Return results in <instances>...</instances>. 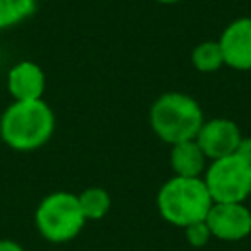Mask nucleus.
I'll return each mask as SVG.
<instances>
[{"mask_svg": "<svg viewBox=\"0 0 251 251\" xmlns=\"http://www.w3.org/2000/svg\"><path fill=\"white\" fill-rule=\"evenodd\" d=\"M55 114L41 100H14L0 116V139L14 151H35L49 143Z\"/></svg>", "mask_w": 251, "mask_h": 251, "instance_id": "obj_1", "label": "nucleus"}, {"mask_svg": "<svg viewBox=\"0 0 251 251\" xmlns=\"http://www.w3.org/2000/svg\"><path fill=\"white\" fill-rule=\"evenodd\" d=\"M214 200L202 176H176L173 175L157 192V210L165 222L176 227H186L204 222Z\"/></svg>", "mask_w": 251, "mask_h": 251, "instance_id": "obj_2", "label": "nucleus"}, {"mask_svg": "<svg viewBox=\"0 0 251 251\" xmlns=\"http://www.w3.org/2000/svg\"><path fill=\"white\" fill-rule=\"evenodd\" d=\"M202 124L204 114L200 104L184 92H165L149 110V126L153 133L169 145L194 139Z\"/></svg>", "mask_w": 251, "mask_h": 251, "instance_id": "obj_3", "label": "nucleus"}, {"mask_svg": "<svg viewBox=\"0 0 251 251\" xmlns=\"http://www.w3.org/2000/svg\"><path fill=\"white\" fill-rule=\"evenodd\" d=\"M86 220L80 212L78 198L73 192L57 190L47 194L35 208V227L45 241L67 243L75 239Z\"/></svg>", "mask_w": 251, "mask_h": 251, "instance_id": "obj_4", "label": "nucleus"}, {"mask_svg": "<svg viewBox=\"0 0 251 251\" xmlns=\"http://www.w3.org/2000/svg\"><path fill=\"white\" fill-rule=\"evenodd\" d=\"M202 178L214 202H245L251 194V163L235 153L210 161Z\"/></svg>", "mask_w": 251, "mask_h": 251, "instance_id": "obj_5", "label": "nucleus"}, {"mask_svg": "<svg viewBox=\"0 0 251 251\" xmlns=\"http://www.w3.org/2000/svg\"><path fill=\"white\" fill-rule=\"evenodd\" d=\"M206 224L212 237L222 241H239L251 233V212L243 202H214Z\"/></svg>", "mask_w": 251, "mask_h": 251, "instance_id": "obj_6", "label": "nucleus"}, {"mask_svg": "<svg viewBox=\"0 0 251 251\" xmlns=\"http://www.w3.org/2000/svg\"><path fill=\"white\" fill-rule=\"evenodd\" d=\"M241 137L243 135L235 122H231L227 118H214L208 122L204 120V124L200 126L194 139L200 145V149L204 151V155L210 161H214V159L233 155Z\"/></svg>", "mask_w": 251, "mask_h": 251, "instance_id": "obj_7", "label": "nucleus"}, {"mask_svg": "<svg viewBox=\"0 0 251 251\" xmlns=\"http://www.w3.org/2000/svg\"><path fill=\"white\" fill-rule=\"evenodd\" d=\"M218 43L227 67L235 71H251V16L227 24Z\"/></svg>", "mask_w": 251, "mask_h": 251, "instance_id": "obj_8", "label": "nucleus"}, {"mask_svg": "<svg viewBox=\"0 0 251 251\" xmlns=\"http://www.w3.org/2000/svg\"><path fill=\"white\" fill-rule=\"evenodd\" d=\"M45 73L33 61L16 63L6 76V86L12 100H41L45 92Z\"/></svg>", "mask_w": 251, "mask_h": 251, "instance_id": "obj_9", "label": "nucleus"}, {"mask_svg": "<svg viewBox=\"0 0 251 251\" xmlns=\"http://www.w3.org/2000/svg\"><path fill=\"white\" fill-rule=\"evenodd\" d=\"M206 161H208V157L204 155V151L200 149L196 139H188V141L171 145L169 163L176 176H190V178L202 176L208 167Z\"/></svg>", "mask_w": 251, "mask_h": 251, "instance_id": "obj_10", "label": "nucleus"}, {"mask_svg": "<svg viewBox=\"0 0 251 251\" xmlns=\"http://www.w3.org/2000/svg\"><path fill=\"white\" fill-rule=\"evenodd\" d=\"M76 198H78V206H80V212L86 222L102 220L110 212V206H112L110 192L102 186H88V188L80 190L76 194Z\"/></svg>", "mask_w": 251, "mask_h": 251, "instance_id": "obj_11", "label": "nucleus"}, {"mask_svg": "<svg viewBox=\"0 0 251 251\" xmlns=\"http://www.w3.org/2000/svg\"><path fill=\"white\" fill-rule=\"evenodd\" d=\"M192 65L200 73H214L224 67V53L218 41H202L192 49Z\"/></svg>", "mask_w": 251, "mask_h": 251, "instance_id": "obj_12", "label": "nucleus"}, {"mask_svg": "<svg viewBox=\"0 0 251 251\" xmlns=\"http://www.w3.org/2000/svg\"><path fill=\"white\" fill-rule=\"evenodd\" d=\"M35 10V0H0V29L14 27Z\"/></svg>", "mask_w": 251, "mask_h": 251, "instance_id": "obj_13", "label": "nucleus"}, {"mask_svg": "<svg viewBox=\"0 0 251 251\" xmlns=\"http://www.w3.org/2000/svg\"><path fill=\"white\" fill-rule=\"evenodd\" d=\"M184 235H186V241H188L192 247H204V245L212 239V231H210L206 220L186 226V227H184Z\"/></svg>", "mask_w": 251, "mask_h": 251, "instance_id": "obj_14", "label": "nucleus"}, {"mask_svg": "<svg viewBox=\"0 0 251 251\" xmlns=\"http://www.w3.org/2000/svg\"><path fill=\"white\" fill-rule=\"evenodd\" d=\"M235 155H239L241 159L251 163V137H241V141H239V145L235 149Z\"/></svg>", "mask_w": 251, "mask_h": 251, "instance_id": "obj_15", "label": "nucleus"}, {"mask_svg": "<svg viewBox=\"0 0 251 251\" xmlns=\"http://www.w3.org/2000/svg\"><path fill=\"white\" fill-rule=\"evenodd\" d=\"M0 251H24V247L14 239H0Z\"/></svg>", "mask_w": 251, "mask_h": 251, "instance_id": "obj_16", "label": "nucleus"}, {"mask_svg": "<svg viewBox=\"0 0 251 251\" xmlns=\"http://www.w3.org/2000/svg\"><path fill=\"white\" fill-rule=\"evenodd\" d=\"M155 2H159V4H175L178 0H155Z\"/></svg>", "mask_w": 251, "mask_h": 251, "instance_id": "obj_17", "label": "nucleus"}]
</instances>
